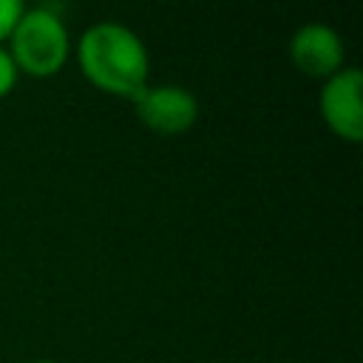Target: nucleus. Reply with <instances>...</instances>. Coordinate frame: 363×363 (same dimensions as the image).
Segmentation results:
<instances>
[{
    "label": "nucleus",
    "instance_id": "obj_3",
    "mask_svg": "<svg viewBox=\"0 0 363 363\" xmlns=\"http://www.w3.org/2000/svg\"><path fill=\"white\" fill-rule=\"evenodd\" d=\"M318 111L323 125L343 142H363V74L360 68H340L323 79L318 91Z\"/></svg>",
    "mask_w": 363,
    "mask_h": 363
},
{
    "label": "nucleus",
    "instance_id": "obj_6",
    "mask_svg": "<svg viewBox=\"0 0 363 363\" xmlns=\"http://www.w3.org/2000/svg\"><path fill=\"white\" fill-rule=\"evenodd\" d=\"M17 79H20V71L11 60V54L0 45V99H6L17 88Z\"/></svg>",
    "mask_w": 363,
    "mask_h": 363
},
{
    "label": "nucleus",
    "instance_id": "obj_8",
    "mask_svg": "<svg viewBox=\"0 0 363 363\" xmlns=\"http://www.w3.org/2000/svg\"><path fill=\"white\" fill-rule=\"evenodd\" d=\"M28 363H57V360H51V357H37V360H28Z\"/></svg>",
    "mask_w": 363,
    "mask_h": 363
},
{
    "label": "nucleus",
    "instance_id": "obj_1",
    "mask_svg": "<svg viewBox=\"0 0 363 363\" xmlns=\"http://www.w3.org/2000/svg\"><path fill=\"white\" fill-rule=\"evenodd\" d=\"M79 74L102 94L119 99H136L150 82V54L142 37L116 20H99L88 26L77 45Z\"/></svg>",
    "mask_w": 363,
    "mask_h": 363
},
{
    "label": "nucleus",
    "instance_id": "obj_5",
    "mask_svg": "<svg viewBox=\"0 0 363 363\" xmlns=\"http://www.w3.org/2000/svg\"><path fill=\"white\" fill-rule=\"evenodd\" d=\"M289 60L301 74L323 82L346 62L343 37L326 23H303L289 37Z\"/></svg>",
    "mask_w": 363,
    "mask_h": 363
},
{
    "label": "nucleus",
    "instance_id": "obj_2",
    "mask_svg": "<svg viewBox=\"0 0 363 363\" xmlns=\"http://www.w3.org/2000/svg\"><path fill=\"white\" fill-rule=\"evenodd\" d=\"M6 43L17 71L34 79L57 77L71 57L68 26L51 6L23 9Z\"/></svg>",
    "mask_w": 363,
    "mask_h": 363
},
{
    "label": "nucleus",
    "instance_id": "obj_7",
    "mask_svg": "<svg viewBox=\"0 0 363 363\" xmlns=\"http://www.w3.org/2000/svg\"><path fill=\"white\" fill-rule=\"evenodd\" d=\"M23 9H26V6H23L20 0H0V43L9 40V34H11L14 23L20 20Z\"/></svg>",
    "mask_w": 363,
    "mask_h": 363
},
{
    "label": "nucleus",
    "instance_id": "obj_4",
    "mask_svg": "<svg viewBox=\"0 0 363 363\" xmlns=\"http://www.w3.org/2000/svg\"><path fill=\"white\" fill-rule=\"evenodd\" d=\"M136 119L156 136H182L199 119V99L190 88L176 82L147 85L136 99Z\"/></svg>",
    "mask_w": 363,
    "mask_h": 363
}]
</instances>
